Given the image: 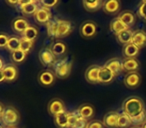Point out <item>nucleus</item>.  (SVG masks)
<instances>
[{
  "instance_id": "7c9ffc66",
  "label": "nucleus",
  "mask_w": 146,
  "mask_h": 128,
  "mask_svg": "<svg viewBox=\"0 0 146 128\" xmlns=\"http://www.w3.org/2000/svg\"><path fill=\"white\" fill-rule=\"evenodd\" d=\"M132 124L131 118L125 113L119 114V118H118V123L117 128H128Z\"/></svg>"
},
{
  "instance_id": "ddd939ff",
  "label": "nucleus",
  "mask_w": 146,
  "mask_h": 128,
  "mask_svg": "<svg viewBox=\"0 0 146 128\" xmlns=\"http://www.w3.org/2000/svg\"><path fill=\"white\" fill-rule=\"evenodd\" d=\"M100 66L92 65L86 70L85 72V79L90 83H98V78H99Z\"/></svg>"
},
{
  "instance_id": "a19ab883",
  "label": "nucleus",
  "mask_w": 146,
  "mask_h": 128,
  "mask_svg": "<svg viewBox=\"0 0 146 128\" xmlns=\"http://www.w3.org/2000/svg\"><path fill=\"white\" fill-rule=\"evenodd\" d=\"M87 128H104V125H103V122H100V121H91L88 123V126Z\"/></svg>"
},
{
  "instance_id": "e433bc0d",
  "label": "nucleus",
  "mask_w": 146,
  "mask_h": 128,
  "mask_svg": "<svg viewBox=\"0 0 146 128\" xmlns=\"http://www.w3.org/2000/svg\"><path fill=\"white\" fill-rule=\"evenodd\" d=\"M137 15L140 18L146 20V0H143L139 4L137 9Z\"/></svg>"
},
{
  "instance_id": "393cba45",
  "label": "nucleus",
  "mask_w": 146,
  "mask_h": 128,
  "mask_svg": "<svg viewBox=\"0 0 146 128\" xmlns=\"http://www.w3.org/2000/svg\"><path fill=\"white\" fill-rule=\"evenodd\" d=\"M133 33H134V31H132L131 29L129 28V29H127V30L123 31V32L116 35V38H117L119 43H121V44H123V45H127L132 42Z\"/></svg>"
},
{
  "instance_id": "79ce46f5",
  "label": "nucleus",
  "mask_w": 146,
  "mask_h": 128,
  "mask_svg": "<svg viewBox=\"0 0 146 128\" xmlns=\"http://www.w3.org/2000/svg\"><path fill=\"white\" fill-rule=\"evenodd\" d=\"M6 3L9 5H14V6H16V5L20 4V1H18V0H16V1H9V0H7Z\"/></svg>"
},
{
  "instance_id": "f257e3e1",
  "label": "nucleus",
  "mask_w": 146,
  "mask_h": 128,
  "mask_svg": "<svg viewBox=\"0 0 146 128\" xmlns=\"http://www.w3.org/2000/svg\"><path fill=\"white\" fill-rule=\"evenodd\" d=\"M123 113L127 114L130 118H133L135 116L139 115L140 113L145 110L144 107V102L142 101L141 98L136 97V96H132L129 97L123 102Z\"/></svg>"
},
{
  "instance_id": "f8f14e48",
  "label": "nucleus",
  "mask_w": 146,
  "mask_h": 128,
  "mask_svg": "<svg viewBox=\"0 0 146 128\" xmlns=\"http://www.w3.org/2000/svg\"><path fill=\"white\" fill-rule=\"evenodd\" d=\"M118 118H119V114L117 112L110 111L107 114H105L103 118V125L104 127L107 128H117L118 123Z\"/></svg>"
},
{
  "instance_id": "72a5a7b5",
  "label": "nucleus",
  "mask_w": 146,
  "mask_h": 128,
  "mask_svg": "<svg viewBox=\"0 0 146 128\" xmlns=\"http://www.w3.org/2000/svg\"><path fill=\"white\" fill-rule=\"evenodd\" d=\"M47 32L50 37H55L56 38L57 34V20L56 21H49L47 23Z\"/></svg>"
},
{
  "instance_id": "c756f323",
  "label": "nucleus",
  "mask_w": 146,
  "mask_h": 128,
  "mask_svg": "<svg viewBox=\"0 0 146 128\" xmlns=\"http://www.w3.org/2000/svg\"><path fill=\"white\" fill-rule=\"evenodd\" d=\"M6 48L11 52H14L16 50L20 49V38L17 36H11L9 37V40L7 42Z\"/></svg>"
},
{
  "instance_id": "f03ea898",
  "label": "nucleus",
  "mask_w": 146,
  "mask_h": 128,
  "mask_svg": "<svg viewBox=\"0 0 146 128\" xmlns=\"http://www.w3.org/2000/svg\"><path fill=\"white\" fill-rule=\"evenodd\" d=\"M19 119L20 115L18 111L13 107H5L0 116V120L3 122V124L10 128H14L19 122Z\"/></svg>"
},
{
  "instance_id": "7ed1b4c3",
  "label": "nucleus",
  "mask_w": 146,
  "mask_h": 128,
  "mask_svg": "<svg viewBox=\"0 0 146 128\" xmlns=\"http://www.w3.org/2000/svg\"><path fill=\"white\" fill-rule=\"evenodd\" d=\"M71 65H72L71 62L67 59H60V60L55 61V63L53 64L55 76L61 79L67 78L70 74Z\"/></svg>"
},
{
  "instance_id": "6e6552de",
  "label": "nucleus",
  "mask_w": 146,
  "mask_h": 128,
  "mask_svg": "<svg viewBox=\"0 0 146 128\" xmlns=\"http://www.w3.org/2000/svg\"><path fill=\"white\" fill-rule=\"evenodd\" d=\"M39 60L44 66H53L55 63V55L50 48H43L39 52Z\"/></svg>"
},
{
  "instance_id": "423d86ee",
  "label": "nucleus",
  "mask_w": 146,
  "mask_h": 128,
  "mask_svg": "<svg viewBox=\"0 0 146 128\" xmlns=\"http://www.w3.org/2000/svg\"><path fill=\"white\" fill-rule=\"evenodd\" d=\"M141 83V75L139 72H130L124 77V84L127 88L133 89L140 85Z\"/></svg>"
},
{
  "instance_id": "a18cd8bd",
  "label": "nucleus",
  "mask_w": 146,
  "mask_h": 128,
  "mask_svg": "<svg viewBox=\"0 0 146 128\" xmlns=\"http://www.w3.org/2000/svg\"><path fill=\"white\" fill-rule=\"evenodd\" d=\"M3 110H4V107H3V106H2V104L0 103V116H1V114H2Z\"/></svg>"
},
{
  "instance_id": "de8ad7c7",
  "label": "nucleus",
  "mask_w": 146,
  "mask_h": 128,
  "mask_svg": "<svg viewBox=\"0 0 146 128\" xmlns=\"http://www.w3.org/2000/svg\"><path fill=\"white\" fill-rule=\"evenodd\" d=\"M132 128H141V127H139V126H134V127H132Z\"/></svg>"
},
{
  "instance_id": "4be33fe9",
  "label": "nucleus",
  "mask_w": 146,
  "mask_h": 128,
  "mask_svg": "<svg viewBox=\"0 0 146 128\" xmlns=\"http://www.w3.org/2000/svg\"><path fill=\"white\" fill-rule=\"evenodd\" d=\"M127 29H129V27L126 26V25L124 24L118 17L114 18L113 20L110 22V30H111L115 35L119 34V33L123 32V31L127 30Z\"/></svg>"
},
{
  "instance_id": "49530a36",
  "label": "nucleus",
  "mask_w": 146,
  "mask_h": 128,
  "mask_svg": "<svg viewBox=\"0 0 146 128\" xmlns=\"http://www.w3.org/2000/svg\"><path fill=\"white\" fill-rule=\"evenodd\" d=\"M141 128H146V122H145V123L142 124V125H141Z\"/></svg>"
},
{
  "instance_id": "b1692460",
  "label": "nucleus",
  "mask_w": 146,
  "mask_h": 128,
  "mask_svg": "<svg viewBox=\"0 0 146 128\" xmlns=\"http://www.w3.org/2000/svg\"><path fill=\"white\" fill-rule=\"evenodd\" d=\"M3 73L5 76V81H13L17 78L18 69L15 65H7L3 68Z\"/></svg>"
},
{
  "instance_id": "ea45409f",
  "label": "nucleus",
  "mask_w": 146,
  "mask_h": 128,
  "mask_svg": "<svg viewBox=\"0 0 146 128\" xmlns=\"http://www.w3.org/2000/svg\"><path fill=\"white\" fill-rule=\"evenodd\" d=\"M9 40V36L5 33H0V48H5L7 46V42Z\"/></svg>"
},
{
  "instance_id": "dca6fc26",
  "label": "nucleus",
  "mask_w": 146,
  "mask_h": 128,
  "mask_svg": "<svg viewBox=\"0 0 146 128\" xmlns=\"http://www.w3.org/2000/svg\"><path fill=\"white\" fill-rule=\"evenodd\" d=\"M102 8L107 14H116L120 10V2L118 0H107L103 3Z\"/></svg>"
},
{
  "instance_id": "c9c22d12",
  "label": "nucleus",
  "mask_w": 146,
  "mask_h": 128,
  "mask_svg": "<svg viewBox=\"0 0 146 128\" xmlns=\"http://www.w3.org/2000/svg\"><path fill=\"white\" fill-rule=\"evenodd\" d=\"M131 122L132 124L138 126V125H142L143 123L146 122V111L144 110L142 113H140L139 115L135 116V117L131 118Z\"/></svg>"
},
{
  "instance_id": "4c0bfd02",
  "label": "nucleus",
  "mask_w": 146,
  "mask_h": 128,
  "mask_svg": "<svg viewBox=\"0 0 146 128\" xmlns=\"http://www.w3.org/2000/svg\"><path fill=\"white\" fill-rule=\"evenodd\" d=\"M39 4L41 5V6L45 7V8H52V7L56 6L57 4H58V0H53V1H46V0H42V1H40L39 2Z\"/></svg>"
},
{
  "instance_id": "aec40b11",
  "label": "nucleus",
  "mask_w": 146,
  "mask_h": 128,
  "mask_svg": "<svg viewBox=\"0 0 146 128\" xmlns=\"http://www.w3.org/2000/svg\"><path fill=\"white\" fill-rule=\"evenodd\" d=\"M29 26H30V25H29L28 21L25 18H23V17H18V18H16L15 20H13V22H12L13 30L20 33V34L24 32Z\"/></svg>"
},
{
  "instance_id": "20e7f679",
  "label": "nucleus",
  "mask_w": 146,
  "mask_h": 128,
  "mask_svg": "<svg viewBox=\"0 0 146 128\" xmlns=\"http://www.w3.org/2000/svg\"><path fill=\"white\" fill-rule=\"evenodd\" d=\"M40 7L39 2H36L34 0L29 1H20L19 4V10L21 11L23 15H34L35 12Z\"/></svg>"
},
{
  "instance_id": "c03bdc74",
  "label": "nucleus",
  "mask_w": 146,
  "mask_h": 128,
  "mask_svg": "<svg viewBox=\"0 0 146 128\" xmlns=\"http://www.w3.org/2000/svg\"><path fill=\"white\" fill-rule=\"evenodd\" d=\"M3 68H4V63H3L2 59L0 58V70H3Z\"/></svg>"
},
{
  "instance_id": "58836bf2",
  "label": "nucleus",
  "mask_w": 146,
  "mask_h": 128,
  "mask_svg": "<svg viewBox=\"0 0 146 128\" xmlns=\"http://www.w3.org/2000/svg\"><path fill=\"white\" fill-rule=\"evenodd\" d=\"M88 123H89V122H88L87 120L83 119L82 117H79V119L76 121V123L74 124V126H73L72 128H87Z\"/></svg>"
},
{
  "instance_id": "2f4dec72",
  "label": "nucleus",
  "mask_w": 146,
  "mask_h": 128,
  "mask_svg": "<svg viewBox=\"0 0 146 128\" xmlns=\"http://www.w3.org/2000/svg\"><path fill=\"white\" fill-rule=\"evenodd\" d=\"M11 58H12L13 62L21 63L26 58V53L23 52L21 49H19V50H16L14 52H11Z\"/></svg>"
},
{
  "instance_id": "5701e85b",
  "label": "nucleus",
  "mask_w": 146,
  "mask_h": 128,
  "mask_svg": "<svg viewBox=\"0 0 146 128\" xmlns=\"http://www.w3.org/2000/svg\"><path fill=\"white\" fill-rule=\"evenodd\" d=\"M140 48L137 47L133 43H129L127 45H124L123 47V56L125 58H136V56L139 53Z\"/></svg>"
},
{
  "instance_id": "39448f33",
  "label": "nucleus",
  "mask_w": 146,
  "mask_h": 128,
  "mask_svg": "<svg viewBox=\"0 0 146 128\" xmlns=\"http://www.w3.org/2000/svg\"><path fill=\"white\" fill-rule=\"evenodd\" d=\"M33 16H34V19L37 23H39V24H47L51 19V11L50 9L40 6Z\"/></svg>"
},
{
  "instance_id": "9b49d317",
  "label": "nucleus",
  "mask_w": 146,
  "mask_h": 128,
  "mask_svg": "<svg viewBox=\"0 0 146 128\" xmlns=\"http://www.w3.org/2000/svg\"><path fill=\"white\" fill-rule=\"evenodd\" d=\"M139 61L136 58H125L122 61V70L127 73L130 72H137L139 69Z\"/></svg>"
},
{
  "instance_id": "f704fd0d",
  "label": "nucleus",
  "mask_w": 146,
  "mask_h": 128,
  "mask_svg": "<svg viewBox=\"0 0 146 128\" xmlns=\"http://www.w3.org/2000/svg\"><path fill=\"white\" fill-rule=\"evenodd\" d=\"M79 117H81V116L79 115L78 110L68 113V128H72L74 124L76 123V121L79 119Z\"/></svg>"
},
{
  "instance_id": "bb28decb",
  "label": "nucleus",
  "mask_w": 146,
  "mask_h": 128,
  "mask_svg": "<svg viewBox=\"0 0 146 128\" xmlns=\"http://www.w3.org/2000/svg\"><path fill=\"white\" fill-rule=\"evenodd\" d=\"M52 53L56 56H62L65 52H66V44L62 41H55L52 44V46L50 47Z\"/></svg>"
},
{
  "instance_id": "473e14b6",
  "label": "nucleus",
  "mask_w": 146,
  "mask_h": 128,
  "mask_svg": "<svg viewBox=\"0 0 146 128\" xmlns=\"http://www.w3.org/2000/svg\"><path fill=\"white\" fill-rule=\"evenodd\" d=\"M33 44H34V41L27 40V39H24V38H22V37H20V49L23 52L26 53V54L32 49Z\"/></svg>"
},
{
  "instance_id": "1a4fd4ad",
  "label": "nucleus",
  "mask_w": 146,
  "mask_h": 128,
  "mask_svg": "<svg viewBox=\"0 0 146 128\" xmlns=\"http://www.w3.org/2000/svg\"><path fill=\"white\" fill-rule=\"evenodd\" d=\"M96 30H97V26H96L95 22L85 21L82 23L81 27H80V34L84 38H91L96 34Z\"/></svg>"
},
{
  "instance_id": "a211bd4d",
  "label": "nucleus",
  "mask_w": 146,
  "mask_h": 128,
  "mask_svg": "<svg viewBox=\"0 0 146 128\" xmlns=\"http://www.w3.org/2000/svg\"><path fill=\"white\" fill-rule=\"evenodd\" d=\"M118 18L128 27H131L135 24V21H136V16L132 11L129 10H125L123 12H121L118 16Z\"/></svg>"
},
{
  "instance_id": "0eeeda50",
  "label": "nucleus",
  "mask_w": 146,
  "mask_h": 128,
  "mask_svg": "<svg viewBox=\"0 0 146 128\" xmlns=\"http://www.w3.org/2000/svg\"><path fill=\"white\" fill-rule=\"evenodd\" d=\"M72 23L67 20H57L56 38H62L69 35L72 31Z\"/></svg>"
},
{
  "instance_id": "f3484780",
  "label": "nucleus",
  "mask_w": 146,
  "mask_h": 128,
  "mask_svg": "<svg viewBox=\"0 0 146 128\" xmlns=\"http://www.w3.org/2000/svg\"><path fill=\"white\" fill-rule=\"evenodd\" d=\"M106 68L110 70L113 74L117 75L118 73H120L122 70V61L119 58H112L110 60H108L107 62L104 64Z\"/></svg>"
},
{
  "instance_id": "cd10ccee",
  "label": "nucleus",
  "mask_w": 146,
  "mask_h": 128,
  "mask_svg": "<svg viewBox=\"0 0 146 128\" xmlns=\"http://www.w3.org/2000/svg\"><path fill=\"white\" fill-rule=\"evenodd\" d=\"M54 120L59 128H68V113L66 111L55 115Z\"/></svg>"
},
{
  "instance_id": "09e8293b",
  "label": "nucleus",
  "mask_w": 146,
  "mask_h": 128,
  "mask_svg": "<svg viewBox=\"0 0 146 128\" xmlns=\"http://www.w3.org/2000/svg\"><path fill=\"white\" fill-rule=\"evenodd\" d=\"M7 128H10V127H7ZM14 128H15V127H14Z\"/></svg>"
},
{
  "instance_id": "412c9836",
  "label": "nucleus",
  "mask_w": 146,
  "mask_h": 128,
  "mask_svg": "<svg viewBox=\"0 0 146 128\" xmlns=\"http://www.w3.org/2000/svg\"><path fill=\"white\" fill-rule=\"evenodd\" d=\"M78 112L79 115L81 116L83 119L90 120L94 116V107L90 104H82L79 108H78Z\"/></svg>"
},
{
  "instance_id": "2eb2a0df",
  "label": "nucleus",
  "mask_w": 146,
  "mask_h": 128,
  "mask_svg": "<svg viewBox=\"0 0 146 128\" xmlns=\"http://www.w3.org/2000/svg\"><path fill=\"white\" fill-rule=\"evenodd\" d=\"M115 76H116L115 74L112 73L108 68H106L105 66H102V67L100 68L98 83L108 84V83H110V82L113 81V79L115 78Z\"/></svg>"
},
{
  "instance_id": "37998d69",
  "label": "nucleus",
  "mask_w": 146,
  "mask_h": 128,
  "mask_svg": "<svg viewBox=\"0 0 146 128\" xmlns=\"http://www.w3.org/2000/svg\"><path fill=\"white\" fill-rule=\"evenodd\" d=\"M3 81H5V76L3 73V70H0V83Z\"/></svg>"
},
{
  "instance_id": "4468645a",
  "label": "nucleus",
  "mask_w": 146,
  "mask_h": 128,
  "mask_svg": "<svg viewBox=\"0 0 146 128\" xmlns=\"http://www.w3.org/2000/svg\"><path fill=\"white\" fill-rule=\"evenodd\" d=\"M38 80L43 86H50L55 81V74L51 70H44L38 75Z\"/></svg>"
},
{
  "instance_id": "a878e982",
  "label": "nucleus",
  "mask_w": 146,
  "mask_h": 128,
  "mask_svg": "<svg viewBox=\"0 0 146 128\" xmlns=\"http://www.w3.org/2000/svg\"><path fill=\"white\" fill-rule=\"evenodd\" d=\"M103 1L102 0H93V1H87L84 0L83 1V6L87 11L93 12V11H97L100 8L103 7Z\"/></svg>"
},
{
  "instance_id": "9d476101",
  "label": "nucleus",
  "mask_w": 146,
  "mask_h": 128,
  "mask_svg": "<svg viewBox=\"0 0 146 128\" xmlns=\"http://www.w3.org/2000/svg\"><path fill=\"white\" fill-rule=\"evenodd\" d=\"M48 111L53 116L57 115L59 113H62V112H65V105L63 103V101L58 99V98L51 100L48 104Z\"/></svg>"
},
{
  "instance_id": "c85d7f7f",
  "label": "nucleus",
  "mask_w": 146,
  "mask_h": 128,
  "mask_svg": "<svg viewBox=\"0 0 146 128\" xmlns=\"http://www.w3.org/2000/svg\"><path fill=\"white\" fill-rule=\"evenodd\" d=\"M21 37L24 39H27V40L34 41L35 39L38 37V29H37L35 26L30 25L24 32L21 33Z\"/></svg>"
},
{
  "instance_id": "6ab92c4d",
  "label": "nucleus",
  "mask_w": 146,
  "mask_h": 128,
  "mask_svg": "<svg viewBox=\"0 0 146 128\" xmlns=\"http://www.w3.org/2000/svg\"><path fill=\"white\" fill-rule=\"evenodd\" d=\"M135 44L137 47L142 48L146 45V32L142 30H136L133 33V37H132V42Z\"/></svg>"
}]
</instances>
